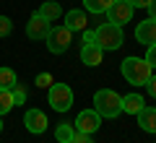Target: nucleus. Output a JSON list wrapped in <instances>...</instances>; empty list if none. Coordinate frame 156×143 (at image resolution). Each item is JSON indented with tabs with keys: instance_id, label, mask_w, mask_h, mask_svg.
I'll list each match as a JSON object with an SVG mask.
<instances>
[{
	"instance_id": "1",
	"label": "nucleus",
	"mask_w": 156,
	"mask_h": 143,
	"mask_svg": "<svg viewBox=\"0 0 156 143\" xmlns=\"http://www.w3.org/2000/svg\"><path fill=\"white\" fill-rule=\"evenodd\" d=\"M120 70H122V78L128 83H133V86H146L151 78V65L143 57H125Z\"/></svg>"
},
{
	"instance_id": "2",
	"label": "nucleus",
	"mask_w": 156,
	"mask_h": 143,
	"mask_svg": "<svg viewBox=\"0 0 156 143\" xmlns=\"http://www.w3.org/2000/svg\"><path fill=\"white\" fill-rule=\"evenodd\" d=\"M94 109L99 112V117L112 120V117H117L122 112V96L117 91H112V88H101V91L94 94Z\"/></svg>"
},
{
	"instance_id": "3",
	"label": "nucleus",
	"mask_w": 156,
	"mask_h": 143,
	"mask_svg": "<svg viewBox=\"0 0 156 143\" xmlns=\"http://www.w3.org/2000/svg\"><path fill=\"white\" fill-rule=\"evenodd\" d=\"M94 39H96L99 50H120L122 47V26L107 21L94 31Z\"/></svg>"
},
{
	"instance_id": "4",
	"label": "nucleus",
	"mask_w": 156,
	"mask_h": 143,
	"mask_svg": "<svg viewBox=\"0 0 156 143\" xmlns=\"http://www.w3.org/2000/svg\"><path fill=\"white\" fill-rule=\"evenodd\" d=\"M70 39H73V31L68 26H52L44 42H47V50H50L52 55H62V52H68V47H70Z\"/></svg>"
},
{
	"instance_id": "5",
	"label": "nucleus",
	"mask_w": 156,
	"mask_h": 143,
	"mask_svg": "<svg viewBox=\"0 0 156 143\" xmlns=\"http://www.w3.org/2000/svg\"><path fill=\"white\" fill-rule=\"evenodd\" d=\"M50 104L55 112H68L73 107V91L68 83H52L50 86Z\"/></svg>"
},
{
	"instance_id": "6",
	"label": "nucleus",
	"mask_w": 156,
	"mask_h": 143,
	"mask_svg": "<svg viewBox=\"0 0 156 143\" xmlns=\"http://www.w3.org/2000/svg\"><path fill=\"white\" fill-rule=\"evenodd\" d=\"M135 8L130 5V0H112V5L107 8V21L109 23H117V26H122L133 18Z\"/></svg>"
},
{
	"instance_id": "7",
	"label": "nucleus",
	"mask_w": 156,
	"mask_h": 143,
	"mask_svg": "<svg viewBox=\"0 0 156 143\" xmlns=\"http://www.w3.org/2000/svg\"><path fill=\"white\" fill-rule=\"evenodd\" d=\"M73 127H76V133H86V135H94V133L101 127V117H99V112H96V109H83L81 115L76 117Z\"/></svg>"
},
{
	"instance_id": "8",
	"label": "nucleus",
	"mask_w": 156,
	"mask_h": 143,
	"mask_svg": "<svg viewBox=\"0 0 156 143\" xmlns=\"http://www.w3.org/2000/svg\"><path fill=\"white\" fill-rule=\"evenodd\" d=\"M50 29H52V21H47L44 16L34 13V16L26 21V37L29 39H47Z\"/></svg>"
},
{
	"instance_id": "9",
	"label": "nucleus",
	"mask_w": 156,
	"mask_h": 143,
	"mask_svg": "<svg viewBox=\"0 0 156 143\" xmlns=\"http://www.w3.org/2000/svg\"><path fill=\"white\" fill-rule=\"evenodd\" d=\"M23 125H26L29 133H34V135H42V133L47 130V115L42 109H26V115H23Z\"/></svg>"
},
{
	"instance_id": "10",
	"label": "nucleus",
	"mask_w": 156,
	"mask_h": 143,
	"mask_svg": "<svg viewBox=\"0 0 156 143\" xmlns=\"http://www.w3.org/2000/svg\"><path fill=\"white\" fill-rule=\"evenodd\" d=\"M135 39H138L140 44H154L156 42V21H151V18H146V21H140L138 26H135Z\"/></svg>"
},
{
	"instance_id": "11",
	"label": "nucleus",
	"mask_w": 156,
	"mask_h": 143,
	"mask_svg": "<svg viewBox=\"0 0 156 143\" xmlns=\"http://www.w3.org/2000/svg\"><path fill=\"white\" fill-rule=\"evenodd\" d=\"M101 55H104V50H99L96 44H83L81 47V63L89 68H96L101 63Z\"/></svg>"
},
{
	"instance_id": "12",
	"label": "nucleus",
	"mask_w": 156,
	"mask_h": 143,
	"mask_svg": "<svg viewBox=\"0 0 156 143\" xmlns=\"http://www.w3.org/2000/svg\"><path fill=\"white\" fill-rule=\"evenodd\" d=\"M62 26H68L70 31H86V26H89V18H86L83 11H68L65 23H62Z\"/></svg>"
},
{
	"instance_id": "13",
	"label": "nucleus",
	"mask_w": 156,
	"mask_h": 143,
	"mask_svg": "<svg viewBox=\"0 0 156 143\" xmlns=\"http://www.w3.org/2000/svg\"><path fill=\"white\" fill-rule=\"evenodd\" d=\"M135 117H138L140 130H146V133H156V109H151V107H143V109H140Z\"/></svg>"
},
{
	"instance_id": "14",
	"label": "nucleus",
	"mask_w": 156,
	"mask_h": 143,
	"mask_svg": "<svg viewBox=\"0 0 156 143\" xmlns=\"http://www.w3.org/2000/svg\"><path fill=\"white\" fill-rule=\"evenodd\" d=\"M143 96L140 94H128V96H122V112H128V115H138L140 109H143Z\"/></svg>"
},
{
	"instance_id": "15",
	"label": "nucleus",
	"mask_w": 156,
	"mask_h": 143,
	"mask_svg": "<svg viewBox=\"0 0 156 143\" xmlns=\"http://www.w3.org/2000/svg\"><path fill=\"white\" fill-rule=\"evenodd\" d=\"M39 16H44L47 21H57V18L62 16V8L60 3H55V0H47V3H42V8H39Z\"/></svg>"
},
{
	"instance_id": "16",
	"label": "nucleus",
	"mask_w": 156,
	"mask_h": 143,
	"mask_svg": "<svg viewBox=\"0 0 156 143\" xmlns=\"http://www.w3.org/2000/svg\"><path fill=\"white\" fill-rule=\"evenodd\" d=\"M73 135H76V127L68 125V122H60V125L55 127V141L57 143H70Z\"/></svg>"
},
{
	"instance_id": "17",
	"label": "nucleus",
	"mask_w": 156,
	"mask_h": 143,
	"mask_svg": "<svg viewBox=\"0 0 156 143\" xmlns=\"http://www.w3.org/2000/svg\"><path fill=\"white\" fill-rule=\"evenodd\" d=\"M18 83V76L13 68H0V88H13Z\"/></svg>"
},
{
	"instance_id": "18",
	"label": "nucleus",
	"mask_w": 156,
	"mask_h": 143,
	"mask_svg": "<svg viewBox=\"0 0 156 143\" xmlns=\"http://www.w3.org/2000/svg\"><path fill=\"white\" fill-rule=\"evenodd\" d=\"M16 107V102H13V94H11V88H0V117L3 115H8V112Z\"/></svg>"
},
{
	"instance_id": "19",
	"label": "nucleus",
	"mask_w": 156,
	"mask_h": 143,
	"mask_svg": "<svg viewBox=\"0 0 156 143\" xmlns=\"http://www.w3.org/2000/svg\"><path fill=\"white\" fill-rule=\"evenodd\" d=\"M83 5L89 8V13H107L112 0H83Z\"/></svg>"
},
{
	"instance_id": "20",
	"label": "nucleus",
	"mask_w": 156,
	"mask_h": 143,
	"mask_svg": "<svg viewBox=\"0 0 156 143\" xmlns=\"http://www.w3.org/2000/svg\"><path fill=\"white\" fill-rule=\"evenodd\" d=\"M11 94H13V102H16V104H26V88H23L21 83H16V86L11 88Z\"/></svg>"
},
{
	"instance_id": "21",
	"label": "nucleus",
	"mask_w": 156,
	"mask_h": 143,
	"mask_svg": "<svg viewBox=\"0 0 156 143\" xmlns=\"http://www.w3.org/2000/svg\"><path fill=\"white\" fill-rule=\"evenodd\" d=\"M13 31V21L8 16H0V37H8Z\"/></svg>"
},
{
	"instance_id": "22",
	"label": "nucleus",
	"mask_w": 156,
	"mask_h": 143,
	"mask_svg": "<svg viewBox=\"0 0 156 143\" xmlns=\"http://www.w3.org/2000/svg\"><path fill=\"white\" fill-rule=\"evenodd\" d=\"M52 83H55V81H52L50 73H39V76H37V86H39V88H50Z\"/></svg>"
},
{
	"instance_id": "23",
	"label": "nucleus",
	"mask_w": 156,
	"mask_h": 143,
	"mask_svg": "<svg viewBox=\"0 0 156 143\" xmlns=\"http://www.w3.org/2000/svg\"><path fill=\"white\" fill-rule=\"evenodd\" d=\"M146 63H148L151 68H156V42L154 44H148V50H146V57H143Z\"/></svg>"
},
{
	"instance_id": "24",
	"label": "nucleus",
	"mask_w": 156,
	"mask_h": 143,
	"mask_svg": "<svg viewBox=\"0 0 156 143\" xmlns=\"http://www.w3.org/2000/svg\"><path fill=\"white\" fill-rule=\"evenodd\" d=\"M70 143H94V138H91V135H86V133H76Z\"/></svg>"
},
{
	"instance_id": "25",
	"label": "nucleus",
	"mask_w": 156,
	"mask_h": 143,
	"mask_svg": "<svg viewBox=\"0 0 156 143\" xmlns=\"http://www.w3.org/2000/svg\"><path fill=\"white\" fill-rule=\"evenodd\" d=\"M146 86H148V94H151V96H154V99H156V76H151Z\"/></svg>"
},
{
	"instance_id": "26",
	"label": "nucleus",
	"mask_w": 156,
	"mask_h": 143,
	"mask_svg": "<svg viewBox=\"0 0 156 143\" xmlns=\"http://www.w3.org/2000/svg\"><path fill=\"white\" fill-rule=\"evenodd\" d=\"M151 3H154V0H130V5H133V8H148Z\"/></svg>"
},
{
	"instance_id": "27",
	"label": "nucleus",
	"mask_w": 156,
	"mask_h": 143,
	"mask_svg": "<svg viewBox=\"0 0 156 143\" xmlns=\"http://www.w3.org/2000/svg\"><path fill=\"white\" fill-rule=\"evenodd\" d=\"M83 44H96V39H94V31H89V29L83 31Z\"/></svg>"
},
{
	"instance_id": "28",
	"label": "nucleus",
	"mask_w": 156,
	"mask_h": 143,
	"mask_svg": "<svg viewBox=\"0 0 156 143\" xmlns=\"http://www.w3.org/2000/svg\"><path fill=\"white\" fill-rule=\"evenodd\" d=\"M146 11H148V18H151V21H156V0L151 3L148 8H146Z\"/></svg>"
},
{
	"instance_id": "29",
	"label": "nucleus",
	"mask_w": 156,
	"mask_h": 143,
	"mask_svg": "<svg viewBox=\"0 0 156 143\" xmlns=\"http://www.w3.org/2000/svg\"><path fill=\"white\" fill-rule=\"evenodd\" d=\"M0 133H3V120H0Z\"/></svg>"
}]
</instances>
